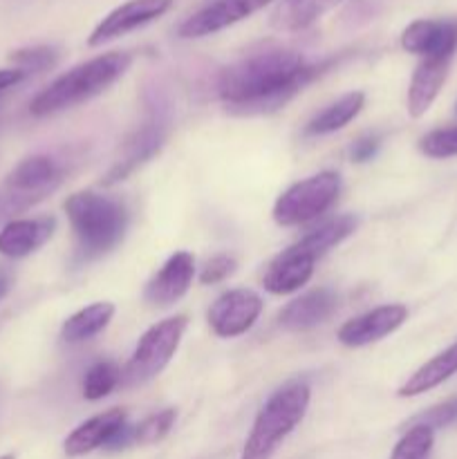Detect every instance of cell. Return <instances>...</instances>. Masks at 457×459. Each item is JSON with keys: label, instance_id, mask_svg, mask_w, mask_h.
<instances>
[{"label": "cell", "instance_id": "1", "mask_svg": "<svg viewBox=\"0 0 457 459\" xmlns=\"http://www.w3.org/2000/svg\"><path fill=\"white\" fill-rule=\"evenodd\" d=\"M325 67L294 49L264 45L220 72L218 94L233 115H267L289 103Z\"/></svg>", "mask_w": 457, "mask_h": 459}, {"label": "cell", "instance_id": "2", "mask_svg": "<svg viewBox=\"0 0 457 459\" xmlns=\"http://www.w3.org/2000/svg\"><path fill=\"white\" fill-rule=\"evenodd\" d=\"M130 65H133V56L128 52H108L90 58L40 90L31 99L30 112L34 117H49L90 101L110 88L116 79H121L130 70Z\"/></svg>", "mask_w": 457, "mask_h": 459}, {"label": "cell", "instance_id": "3", "mask_svg": "<svg viewBox=\"0 0 457 459\" xmlns=\"http://www.w3.org/2000/svg\"><path fill=\"white\" fill-rule=\"evenodd\" d=\"M83 258H99L115 249L128 229V211L119 200L94 191L72 193L63 204Z\"/></svg>", "mask_w": 457, "mask_h": 459}, {"label": "cell", "instance_id": "4", "mask_svg": "<svg viewBox=\"0 0 457 459\" xmlns=\"http://www.w3.org/2000/svg\"><path fill=\"white\" fill-rule=\"evenodd\" d=\"M312 393L305 381L280 385L255 415L240 459H272L280 444L294 433L307 415Z\"/></svg>", "mask_w": 457, "mask_h": 459}, {"label": "cell", "instance_id": "5", "mask_svg": "<svg viewBox=\"0 0 457 459\" xmlns=\"http://www.w3.org/2000/svg\"><path fill=\"white\" fill-rule=\"evenodd\" d=\"M186 325V316H170L152 325L139 339L128 366L121 372L125 385H143L155 379V377H160L170 363V359L175 357V352H177Z\"/></svg>", "mask_w": 457, "mask_h": 459}, {"label": "cell", "instance_id": "6", "mask_svg": "<svg viewBox=\"0 0 457 459\" xmlns=\"http://www.w3.org/2000/svg\"><path fill=\"white\" fill-rule=\"evenodd\" d=\"M341 193V178L332 170L312 175L287 188L273 204V220L280 227H298L321 218Z\"/></svg>", "mask_w": 457, "mask_h": 459}, {"label": "cell", "instance_id": "7", "mask_svg": "<svg viewBox=\"0 0 457 459\" xmlns=\"http://www.w3.org/2000/svg\"><path fill=\"white\" fill-rule=\"evenodd\" d=\"M263 314V299L251 290H228L211 305L209 325L220 339L246 334Z\"/></svg>", "mask_w": 457, "mask_h": 459}, {"label": "cell", "instance_id": "8", "mask_svg": "<svg viewBox=\"0 0 457 459\" xmlns=\"http://www.w3.org/2000/svg\"><path fill=\"white\" fill-rule=\"evenodd\" d=\"M170 7H173V0H128V3L112 9V12L94 27L88 43L92 45V48L110 43V40L119 39V36L130 34V31L157 21V18L164 16Z\"/></svg>", "mask_w": 457, "mask_h": 459}, {"label": "cell", "instance_id": "9", "mask_svg": "<svg viewBox=\"0 0 457 459\" xmlns=\"http://www.w3.org/2000/svg\"><path fill=\"white\" fill-rule=\"evenodd\" d=\"M272 3L273 0H215L193 16H188L179 25L177 34L182 39H202V36L215 34V31L227 30V27L245 21L251 13L260 12Z\"/></svg>", "mask_w": 457, "mask_h": 459}, {"label": "cell", "instance_id": "10", "mask_svg": "<svg viewBox=\"0 0 457 459\" xmlns=\"http://www.w3.org/2000/svg\"><path fill=\"white\" fill-rule=\"evenodd\" d=\"M401 48L421 58H453L457 52V18H424L403 30Z\"/></svg>", "mask_w": 457, "mask_h": 459}, {"label": "cell", "instance_id": "11", "mask_svg": "<svg viewBox=\"0 0 457 459\" xmlns=\"http://www.w3.org/2000/svg\"><path fill=\"white\" fill-rule=\"evenodd\" d=\"M406 305H381V307L370 309V312L343 323L339 334H336V339H339L345 348H366V345L376 343V341L385 339V336H390L392 332H397L399 327L406 323Z\"/></svg>", "mask_w": 457, "mask_h": 459}, {"label": "cell", "instance_id": "12", "mask_svg": "<svg viewBox=\"0 0 457 459\" xmlns=\"http://www.w3.org/2000/svg\"><path fill=\"white\" fill-rule=\"evenodd\" d=\"M166 142V117L155 112L146 124L139 130H134L124 143V152L116 160V164L112 166L110 173L106 175V184L121 182V179L128 178L134 169H139L142 164H146L151 157H155L160 152V148Z\"/></svg>", "mask_w": 457, "mask_h": 459}, {"label": "cell", "instance_id": "13", "mask_svg": "<svg viewBox=\"0 0 457 459\" xmlns=\"http://www.w3.org/2000/svg\"><path fill=\"white\" fill-rule=\"evenodd\" d=\"M193 278H195V258L188 251H177L152 276L143 291V299L155 307H170L191 290Z\"/></svg>", "mask_w": 457, "mask_h": 459}, {"label": "cell", "instance_id": "14", "mask_svg": "<svg viewBox=\"0 0 457 459\" xmlns=\"http://www.w3.org/2000/svg\"><path fill=\"white\" fill-rule=\"evenodd\" d=\"M125 424H128V412L124 408H110V411L99 412L67 435L63 442V451L67 457H83L99 448H108V444Z\"/></svg>", "mask_w": 457, "mask_h": 459}, {"label": "cell", "instance_id": "15", "mask_svg": "<svg viewBox=\"0 0 457 459\" xmlns=\"http://www.w3.org/2000/svg\"><path fill=\"white\" fill-rule=\"evenodd\" d=\"M314 264H316L314 255L300 249L298 245H291L289 249L278 254L269 263L267 272L263 276V287L269 294L276 296L294 294L300 287L307 285L314 273Z\"/></svg>", "mask_w": 457, "mask_h": 459}, {"label": "cell", "instance_id": "16", "mask_svg": "<svg viewBox=\"0 0 457 459\" xmlns=\"http://www.w3.org/2000/svg\"><path fill=\"white\" fill-rule=\"evenodd\" d=\"M56 220L43 215V218L27 220H9L0 229V255L4 258H27L34 251H39L49 238L54 236Z\"/></svg>", "mask_w": 457, "mask_h": 459}, {"label": "cell", "instance_id": "17", "mask_svg": "<svg viewBox=\"0 0 457 459\" xmlns=\"http://www.w3.org/2000/svg\"><path fill=\"white\" fill-rule=\"evenodd\" d=\"M339 309V296L327 287L307 291L280 312V325L291 332H307L323 325Z\"/></svg>", "mask_w": 457, "mask_h": 459}, {"label": "cell", "instance_id": "18", "mask_svg": "<svg viewBox=\"0 0 457 459\" xmlns=\"http://www.w3.org/2000/svg\"><path fill=\"white\" fill-rule=\"evenodd\" d=\"M58 182H61V169H58L56 160H52L49 155H31L9 173L4 186L43 200L47 193L58 186Z\"/></svg>", "mask_w": 457, "mask_h": 459}, {"label": "cell", "instance_id": "19", "mask_svg": "<svg viewBox=\"0 0 457 459\" xmlns=\"http://www.w3.org/2000/svg\"><path fill=\"white\" fill-rule=\"evenodd\" d=\"M451 58H421L408 88V112L410 117H424L446 83Z\"/></svg>", "mask_w": 457, "mask_h": 459}, {"label": "cell", "instance_id": "20", "mask_svg": "<svg viewBox=\"0 0 457 459\" xmlns=\"http://www.w3.org/2000/svg\"><path fill=\"white\" fill-rule=\"evenodd\" d=\"M455 375H457V341L453 345H448L444 352H439L437 357H433L430 361H426L424 366L417 368V370L408 377L406 384L399 388V397H417V394L430 393V390L442 385L444 381H448Z\"/></svg>", "mask_w": 457, "mask_h": 459}, {"label": "cell", "instance_id": "21", "mask_svg": "<svg viewBox=\"0 0 457 459\" xmlns=\"http://www.w3.org/2000/svg\"><path fill=\"white\" fill-rule=\"evenodd\" d=\"M343 0H280L272 13V27L280 31H300L325 16Z\"/></svg>", "mask_w": 457, "mask_h": 459}, {"label": "cell", "instance_id": "22", "mask_svg": "<svg viewBox=\"0 0 457 459\" xmlns=\"http://www.w3.org/2000/svg\"><path fill=\"white\" fill-rule=\"evenodd\" d=\"M112 316H115V305L112 303H92L88 307L79 309L72 314L61 327V339L65 343H83L97 336L99 332L106 330L110 325Z\"/></svg>", "mask_w": 457, "mask_h": 459}, {"label": "cell", "instance_id": "23", "mask_svg": "<svg viewBox=\"0 0 457 459\" xmlns=\"http://www.w3.org/2000/svg\"><path fill=\"white\" fill-rule=\"evenodd\" d=\"M366 106V94L363 92H348L334 101L332 106H327L325 110L318 112L312 121L307 124L305 133L314 134V137H321V134H332L336 130L345 128L358 112Z\"/></svg>", "mask_w": 457, "mask_h": 459}, {"label": "cell", "instance_id": "24", "mask_svg": "<svg viewBox=\"0 0 457 459\" xmlns=\"http://www.w3.org/2000/svg\"><path fill=\"white\" fill-rule=\"evenodd\" d=\"M354 229H357V220H354L352 215H341V218L330 220V222L323 224V227L314 229L312 233L300 238L296 245L318 260L321 255H325L327 251L334 249L336 245H341L345 238L352 236Z\"/></svg>", "mask_w": 457, "mask_h": 459}, {"label": "cell", "instance_id": "25", "mask_svg": "<svg viewBox=\"0 0 457 459\" xmlns=\"http://www.w3.org/2000/svg\"><path fill=\"white\" fill-rule=\"evenodd\" d=\"M435 446V430L428 426L410 424V429L403 433L397 446L392 448L390 459H430Z\"/></svg>", "mask_w": 457, "mask_h": 459}, {"label": "cell", "instance_id": "26", "mask_svg": "<svg viewBox=\"0 0 457 459\" xmlns=\"http://www.w3.org/2000/svg\"><path fill=\"white\" fill-rule=\"evenodd\" d=\"M121 370L112 361H97L83 377V397L88 402H99L116 388Z\"/></svg>", "mask_w": 457, "mask_h": 459}, {"label": "cell", "instance_id": "27", "mask_svg": "<svg viewBox=\"0 0 457 459\" xmlns=\"http://www.w3.org/2000/svg\"><path fill=\"white\" fill-rule=\"evenodd\" d=\"M175 420H177L175 408H164L160 412H152L151 417L133 426V446H148V444L161 442L175 426Z\"/></svg>", "mask_w": 457, "mask_h": 459}, {"label": "cell", "instance_id": "28", "mask_svg": "<svg viewBox=\"0 0 457 459\" xmlns=\"http://www.w3.org/2000/svg\"><path fill=\"white\" fill-rule=\"evenodd\" d=\"M419 151L430 160H448L457 157V126L437 128L419 139Z\"/></svg>", "mask_w": 457, "mask_h": 459}, {"label": "cell", "instance_id": "29", "mask_svg": "<svg viewBox=\"0 0 457 459\" xmlns=\"http://www.w3.org/2000/svg\"><path fill=\"white\" fill-rule=\"evenodd\" d=\"M9 58L16 63L18 70L30 74V72H43L47 70V67H52L54 63H56L58 52L54 48H47V45H39V48L16 49Z\"/></svg>", "mask_w": 457, "mask_h": 459}, {"label": "cell", "instance_id": "30", "mask_svg": "<svg viewBox=\"0 0 457 459\" xmlns=\"http://www.w3.org/2000/svg\"><path fill=\"white\" fill-rule=\"evenodd\" d=\"M410 424H421L428 426V429L439 430V429H448V426L457 424V397L448 399V402L437 403V406L428 408L421 415H417Z\"/></svg>", "mask_w": 457, "mask_h": 459}, {"label": "cell", "instance_id": "31", "mask_svg": "<svg viewBox=\"0 0 457 459\" xmlns=\"http://www.w3.org/2000/svg\"><path fill=\"white\" fill-rule=\"evenodd\" d=\"M36 202H40V197L25 195V193H18V191H12V188L3 186L0 188V224H3L4 220L13 218L16 213H21V211L34 206Z\"/></svg>", "mask_w": 457, "mask_h": 459}, {"label": "cell", "instance_id": "32", "mask_svg": "<svg viewBox=\"0 0 457 459\" xmlns=\"http://www.w3.org/2000/svg\"><path fill=\"white\" fill-rule=\"evenodd\" d=\"M233 272H236V260L227 254H220L202 267L200 282L202 285H215V282L227 281Z\"/></svg>", "mask_w": 457, "mask_h": 459}, {"label": "cell", "instance_id": "33", "mask_svg": "<svg viewBox=\"0 0 457 459\" xmlns=\"http://www.w3.org/2000/svg\"><path fill=\"white\" fill-rule=\"evenodd\" d=\"M376 151H379V137L367 134V137H361L352 146V160L358 161V164H363V161H370L372 157L376 155Z\"/></svg>", "mask_w": 457, "mask_h": 459}, {"label": "cell", "instance_id": "34", "mask_svg": "<svg viewBox=\"0 0 457 459\" xmlns=\"http://www.w3.org/2000/svg\"><path fill=\"white\" fill-rule=\"evenodd\" d=\"M25 72L18 70V67H9V70H0V94L4 92V90L13 88L16 83H21L22 79H25Z\"/></svg>", "mask_w": 457, "mask_h": 459}, {"label": "cell", "instance_id": "35", "mask_svg": "<svg viewBox=\"0 0 457 459\" xmlns=\"http://www.w3.org/2000/svg\"><path fill=\"white\" fill-rule=\"evenodd\" d=\"M12 290V273L7 269H0V300L9 294Z\"/></svg>", "mask_w": 457, "mask_h": 459}, {"label": "cell", "instance_id": "36", "mask_svg": "<svg viewBox=\"0 0 457 459\" xmlns=\"http://www.w3.org/2000/svg\"><path fill=\"white\" fill-rule=\"evenodd\" d=\"M0 459H16V457H13V455H3Z\"/></svg>", "mask_w": 457, "mask_h": 459}, {"label": "cell", "instance_id": "37", "mask_svg": "<svg viewBox=\"0 0 457 459\" xmlns=\"http://www.w3.org/2000/svg\"><path fill=\"white\" fill-rule=\"evenodd\" d=\"M455 112H457V106H455Z\"/></svg>", "mask_w": 457, "mask_h": 459}]
</instances>
